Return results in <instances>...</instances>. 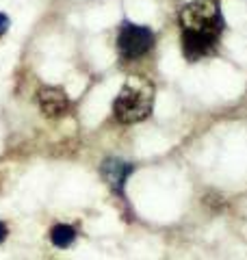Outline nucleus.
Here are the masks:
<instances>
[{"label":"nucleus","mask_w":247,"mask_h":260,"mask_svg":"<svg viewBox=\"0 0 247 260\" xmlns=\"http://www.w3.org/2000/svg\"><path fill=\"white\" fill-rule=\"evenodd\" d=\"M180 26L182 37L217 44V37L224 30V18L215 0H193L180 11Z\"/></svg>","instance_id":"f257e3e1"},{"label":"nucleus","mask_w":247,"mask_h":260,"mask_svg":"<svg viewBox=\"0 0 247 260\" xmlns=\"http://www.w3.org/2000/svg\"><path fill=\"white\" fill-rule=\"evenodd\" d=\"M130 174H133V165H128V162H123V160H117V158H111L102 165L104 180L109 182V186L115 193L123 191V182L128 180Z\"/></svg>","instance_id":"39448f33"},{"label":"nucleus","mask_w":247,"mask_h":260,"mask_svg":"<svg viewBox=\"0 0 247 260\" xmlns=\"http://www.w3.org/2000/svg\"><path fill=\"white\" fill-rule=\"evenodd\" d=\"M154 44V35L150 28L137 26V24H123L117 35V48L123 59H139Z\"/></svg>","instance_id":"7ed1b4c3"},{"label":"nucleus","mask_w":247,"mask_h":260,"mask_svg":"<svg viewBox=\"0 0 247 260\" xmlns=\"http://www.w3.org/2000/svg\"><path fill=\"white\" fill-rule=\"evenodd\" d=\"M50 239H52V243H54L56 247H63L65 249V247H70L72 243H74V239H76V232H74V228L61 223V225H56L54 230H52Z\"/></svg>","instance_id":"423d86ee"},{"label":"nucleus","mask_w":247,"mask_h":260,"mask_svg":"<svg viewBox=\"0 0 247 260\" xmlns=\"http://www.w3.org/2000/svg\"><path fill=\"white\" fill-rule=\"evenodd\" d=\"M37 102L48 117H59L70 109L68 95L59 87H41L37 93Z\"/></svg>","instance_id":"20e7f679"},{"label":"nucleus","mask_w":247,"mask_h":260,"mask_svg":"<svg viewBox=\"0 0 247 260\" xmlns=\"http://www.w3.org/2000/svg\"><path fill=\"white\" fill-rule=\"evenodd\" d=\"M5 237H7V228H5V223L0 221V243L5 241Z\"/></svg>","instance_id":"6e6552de"},{"label":"nucleus","mask_w":247,"mask_h":260,"mask_svg":"<svg viewBox=\"0 0 247 260\" xmlns=\"http://www.w3.org/2000/svg\"><path fill=\"white\" fill-rule=\"evenodd\" d=\"M7 30H9V18L0 13V35H5Z\"/></svg>","instance_id":"0eeeda50"},{"label":"nucleus","mask_w":247,"mask_h":260,"mask_svg":"<svg viewBox=\"0 0 247 260\" xmlns=\"http://www.w3.org/2000/svg\"><path fill=\"white\" fill-rule=\"evenodd\" d=\"M154 107V87L141 76H130L121 91L115 98L113 113L121 124H137L152 113Z\"/></svg>","instance_id":"f03ea898"}]
</instances>
